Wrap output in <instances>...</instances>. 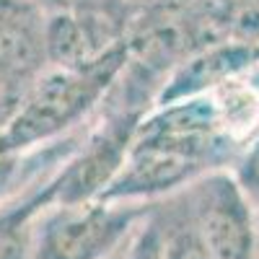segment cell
<instances>
[{"instance_id":"cell-12","label":"cell","mask_w":259,"mask_h":259,"mask_svg":"<svg viewBox=\"0 0 259 259\" xmlns=\"http://www.w3.org/2000/svg\"><path fill=\"white\" fill-rule=\"evenodd\" d=\"M29 3L45 8V11H60V8H70V0H29Z\"/></svg>"},{"instance_id":"cell-9","label":"cell","mask_w":259,"mask_h":259,"mask_svg":"<svg viewBox=\"0 0 259 259\" xmlns=\"http://www.w3.org/2000/svg\"><path fill=\"white\" fill-rule=\"evenodd\" d=\"M153 210L163 231V259H215L192 221L182 192L153 202Z\"/></svg>"},{"instance_id":"cell-13","label":"cell","mask_w":259,"mask_h":259,"mask_svg":"<svg viewBox=\"0 0 259 259\" xmlns=\"http://www.w3.org/2000/svg\"><path fill=\"white\" fill-rule=\"evenodd\" d=\"M246 83H249L251 89H254V91L259 94V68H256V70H254V73H251V75L246 78Z\"/></svg>"},{"instance_id":"cell-10","label":"cell","mask_w":259,"mask_h":259,"mask_svg":"<svg viewBox=\"0 0 259 259\" xmlns=\"http://www.w3.org/2000/svg\"><path fill=\"white\" fill-rule=\"evenodd\" d=\"M233 179L239 182V187L244 189V194L259 205V130L251 135V140L244 145L241 156L236 158L233 168H231Z\"/></svg>"},{"instance_id":"cell-2","label":"cell","mask_w":259,"mask_h":259,"mask_svg":"<svg viewBox=\"0 0 259 259\" xmlns=\"http://www.w3.org/2000/svg\"><path fill=\"white\" fill-rule=\"evenodd\" d=\"M148 112L106 94L99 112L83 127L78 143L52 171V205H78L99 200L109 189Z\"/></svg>"},{"instance_id":"cell-4","label":"cell","mask_w":259,"mask_h":259,"mask_svg":"<svg viewBox=\"0 0 259 259\" xmlns=\"http://www.w3.org/2000/svg\"><path fill=\"white\" fill-rule=\"evenodd\" d=\"M182 197L215 259H259L256 205L231 171H212L197 179Z\"/></svg>"},{"instance_id":"cell-7","label":"cell","mask_w":259,"mask_h":259,"mask_svg":"<svg viewBox=\"0 0 259 259\" xmlns=\"http://www.w3.org/2000/svg\"><path fill=\"white\" fill-rule=\"evenodd\" d=\"M50 177L52 171L0 205V259H29L36 215L55 202Z\"/></svg>"},{"instance_id":"cell-5","label":"cell","mask_w":259,"mask_h":259,"mask_svg":"<svg viewBox=\"0 0 259 259\" xmlns=\"http://www.w3.org/2000/svg\"><path fill=\"white\" fill-rule=\"evenodd\" d=\"M259 68V41L218 39L192 52L179 68L168 75L156 104L177 101L218 91L223 85L241 83Z\"/></svg>"},{"instance_id":"cell-11","label":"cell","mask_w":259,"mask_h":259,"mask_svg":"<svg viewBox=\"0 0 259 259\" xmlns=\"http://www.w3.org/2000/svg\"><path fill=\"white\" fill-rule=\"evenodd\" d=\"M31 80H34V78H31ZM31 80L0 70V133H3V127H6L8 119L13 117L16 106H18L21 96H24L26 85H29Z\"/></svg>"},{"instance_id":"cell-14","label":"cell","mask_w":259,"mask_h":259,"mask_svg":"<svg viewBox=\"0 0 259 259\" xmlns=\"http://www.w3.org/2000/svg\"><path fill=\"white\" fill-rule=\"evenodd\" d=\"M256 241H259V205H256Z\"/></svg>"},{"instance_id":"cell-8","label":"cell","mask_w":259,"mask_h":259,"mask_svg":"<svg viewBox=\"0 0 259 259\" xmlns=\"http://www.w3.org/2000/svg\"><path fill=\"white\" fill-rule=\"evenodd\" d=\"M75 140H78V133L60 143H52L47 148H39L34 153H26V156H18L0 143V205L8 197H13L18 189L29 187L34 179L55 171L65 161V156L73 150Z\"/></svg>"},{"instance_id":"cell-6","label":"cell","mask_w":259,"mask_h":259,"mask_svg":"<svg viewBox=\"0 0 259 259\" xmlns=\"http://www.w3.org/2000/svg\"><path fill=\"white\" fill-rule=\"evenodd\" d=\"M47 68V11L29 0H0V70L36 78Z\"/></svg>"},{"instance_id":"cell-3","label":"cell","mask_w":259,"mask_h":259,"mask_svg":"<svg viewBox=\"0 0 259 259\" xmlns=\"http://www.w3.org/2000/svg\"><path fill=\"white\" fill-rule=\"evenodd\" d=\"M148 207L109 200L50 205L34 221L29 259H109Z\"/></svg>"},{"instance_id":"cell-1","label":"cell","mask_w":259,"mask_h":259,"mask_svg":"<svg viewBox=\"0 0 259 259\" xmlns=\"http://www.w3.org/2000/svg\"><path fill=\"white\" fill-rule=\"evenodd\" d=\"M127 62V41L70 68L47 65L21 96L0 143L18 156L75 135L99 112Z\"/></svg>"}]
</instances>
